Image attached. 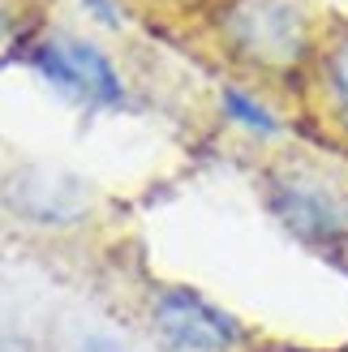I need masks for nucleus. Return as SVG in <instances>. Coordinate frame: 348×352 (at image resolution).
Instances as JSON below:
<instances>
[{"label":"nucleus","mask_w":348,"mask_h":352,"mask_svg":"<svg viewBox=\"0 0 348 352\" xmlns=\"http://www.w3.org/2000/svg\"><path fill=\"white\" fill-rule=\"evenodd\" d=\"M34 74H39L56 95L82 103L91 112H112L125 103V82H120L116 65L103 56L91 39L78 34H47V39L30 43L22 56Z\"/></svg>","instance_id":"obj_3"},{"label":"nucleus","mask_w":348,"mask_h":352,"mask_svg":"<svg viewBox=\"0 0 348 352\" xmlns=\"http://www.w3.org/2000/svg\"><path fill=\"white\" fill-rule=\"evenodd\" d=\"M219 39L258 74H297L318 56V26L305 0H228L219 9Z\"/></svg>","instance_id":"obj_1"},{"label":"nucleus","mask_w":348,"mask_h":352,"mask_svg":"<svg viewBox=\"0 0 348 352\" xmlns=\"http://www.w3.org/2000/svg\"><path fill=\"white\" fill-rule=\"evenodd\" d=\"M82 9L95 17V22H103V26H120V17H116V5L112 0H82Z\"/></svg>","instance_id":"obj_7"},{"label":"nucleus","mask_w":348,"mask_h":352,"mask_svg":"<svg viewBox=\"0 0 348 352\" xmlns=\"http://www.w3.org/2000/svg\"><path fill=\"white\" fill-rule=\"evenodd\" d=\"M78 352H125V344L112 340V336H86L78 344Z\"/></svg>","instance_id":"obj_8"},{"label":"nucleus","mask_w":348,"mask_h":352,"mask_svg":"<svg viewBox=\"0 0 348 352\" xmlns=\"http://www.w3.org/2000/svg\"><path fill=\"white\" fill-rule=\"evenodd\" d=\"M219 112L232 120V125H241L246 133L254 138H280V116H275L263 99H258L254 91H246V86H219Z\"/></svg>","instance_id":"obj_6"},{"label":"nucleus","mask_w":348,"mask_h":352,"mask_svg":"<svg viewBox=\"0 0 348 352\" xmlns=\"http://www.w3.org/2000/svg\"><path fill=\"white\" fill-rule=\"evenodd\" d=\"M267 202L275 219L297 241L314 250H340L348 245V181L314 164H288L271 172Z\"/></svg>","instance_id":"obj_2"},{"label":"nucleus","mask_w":348,"mask_h":352,"mask_svg":"<svg viewBox=\"0 0 348 352\" xmlns=\"http://www.w3.org/2000/svg\"><path fill=\"white\" fill-rule=\"evenodd\" d=\"M0 26H5V22H0Z\"/></svg>","instance_id":"obj_10"},{"label":"nucleus","mask_w":348,"mask_h":352,"mask_svg":"<svg viewBox=\"0 0 348 352\" xmlns=\"http://www.w3.org/2000/svg\"><path fill=\"white\" fill-rule=\"evenodd\" d=\"M151 327L181 352H232L246 340V327L224 305L206 301L194 288H164L151 301Z\"/></svg>","instance_id":"obj_4"},{"label":"nucleus","mask_w":348,"mask_h":352,"mask_svg":"<svg viewBox=\"0 0 348 352\" xmlns=\"http://www.w3.org/2000/svg\"><path fill=\"white\" fill-rule=\"evenodd\" d=\"M258 352H314V348H292V344H267V348H258Z\"/></svg>","instance_id":"obj_9"},{"label":"nucleus","mask_w":348,"mask_h":352,"mask_svg":"<svg viewBox=\"0 0 348 352\" xmlns=\"http://www.w3.org/2000/svg\"><path fill=\"white\" fill-rule=\"evenodd\" d=\"M314 74H318V95H323L327 120L340 133H348V22H340L323 34L318 56H314Z\"/></svg>","instance_id":"obj_5"}]
</instances>
